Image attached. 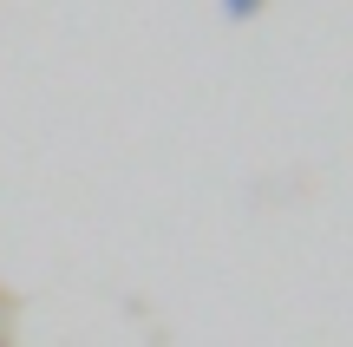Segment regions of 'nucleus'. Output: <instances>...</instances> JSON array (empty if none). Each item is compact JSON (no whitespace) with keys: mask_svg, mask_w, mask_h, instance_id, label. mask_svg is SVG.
<instances>
[{"mask_svg":"<svg viewBox=\"0 0 353 347\" xmlns=\"http://www.w3.org/2000/svg\"><path fill=\"white\" fill-rule=\"evenodd\" d=\"M262 13V0H223V20H255Z\"/></svg>","mask_w":353,"mask_h":347,"instance_id":"1","label":"nucleus"}]
</instances>
